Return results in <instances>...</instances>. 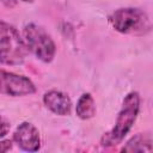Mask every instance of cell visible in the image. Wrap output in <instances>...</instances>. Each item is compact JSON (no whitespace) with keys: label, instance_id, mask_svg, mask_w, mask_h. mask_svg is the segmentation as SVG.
I'll list each match as a JSON object with an SVG mask.
<instances>
[{"label":"cell","instance_id":"6da1fadb","mask_svg":"<svg viewBox=\"0 0 153 153\" xmlns=\"http://www.w3.org/2000/svg\"><path fill=\"white\" fill-rule=\"evenodd\" d=\"M140 111V94L137 92L128 93L122 103L114 128L105 133L100 139L103 147H114L120 145L129 130L133 128Z\"/></svg>","mask_w":153,"mask_h":153},{"label":"cell","instance_id":"7a4b0ae2","mask_svg":"<svg viewBox=\"0 0 153 153\" xmlns=\"http://www.w3.org/2000/svg\"><path fill=\"white\" fill-rule=\"evenodd\" d=\"M27 51L18 30L13 25L0 20V63L7 66L22 65Z\"/></svg>","mask_w":153,"mask_h":153},{"label":"cell","instance_id":"3957f363","mask_svg":"<svg viewBox=\"0 0 153 153\" xmlns=\"http://www.w3.org/2000/svg\"><path fill=\"white\" fill-rule=\"evenodd\" d=\"M109 22L116 31L124 35H146L151 30L149 17L140 8H118L109 17Z\"/></svg>","mask_w":153,"mask_h":153},{"label":"cell","instance_id":"277c9868","mask_svg":"<svg viewBox=\"0 0 153 153\" xmlns=\"http://www.w3.org/2000/svg\"><path fill=\"white\" fill-rule=\"evenodd\" d=\"M23 39L27 50H30L37 59L49 63L54 60L56 45L50 35L37 24H27L23 30Z\"/></svg>","mask_w":153,"mask_h":153},{"label":"cell","instance_id":"5b68a950","mask_svg":"<svg viewBox=\"0 0 153 153\" xmlns=\"http://www.w3.org/2000/svg\"><path fill=\"white\" fill-rule=\"evenodd\" d=\"M36 92L35 84L26 76L0 69V93L11 97H23Z\"/></svg>","mask_w":153,"mask_h":153},{"label":"cell","instance_id":"8992f818","mask_svg":"<svg viewBox=\"0 0 153 153\" xmlns=\"http://www.w3.org/2000/svg\"><path fill=\"white\" fill-rule=\"evenodd\" d=\"M13 141L20 149L26 152H36L41 148L39 131L30 122H23L17 127L13 134Z\"/></svg>","mask_w":153,"mask_h":153},{"label":"cell","instance_id":"52a82bcc","mask_svg":"<svg viewBox=\"0 0 153 153\" xmlns=\"http://www.w3.org/2000/svg\"><path fill=\"white\" fill-rule=\"evenodd\" d=\"M43 103L47 109L59 116L69 115L72 110L71 98L68 97V94L59 90H50L45 92L43 96Z\"/></svg>","mask_w":153,"mask_h":153},{"label":"cell","instance_id":"ba28073f","mask_svg":"<svg viewBox=\"0 0 153 153\" xmlns=\"http://www.w3.org/2000/svg\"><path fill=\"white\" fill-rule=\"evenodd\" d=\"M123 152H151L152 151V135L149 133H139L133 136L126 146L122 148Z\"/></svg>","mask_w":153,"mask_h":153},{"label":"cell","instance_id":"9c48e42d","mask_svg":"<svg viewBox=\"0 0 153 153\" xmlns=\"http://www.w3.org/2000/svg\"><path fill=\"white\" fill-rule=\"evenodd\" d=\"M75 114L81 120H90L96 115V103L90 93H84L78 99Z\"/></svg>","mask_w":153,"mask_h":153},{"label":"cell","instance_id":"30bf717a","mask_svg":"<svg viewBox=\"0 0 153 153\" xmlns=\"http://www.w3.org/2000/svg\"><path fill=\"white\" fill-rule=\"evenodd\" d=\"M10 128H11L10 121L6 117H4V116L0 115V139L4 137V136H6L8 134Z\"/></svg>","mask_w":153,"mask_h":153},{"label":"cell","instance_id":"8fae6325","mask_svg":"<svg viewBox=\"0 0 153 153\" xmlns=\"http://www.w3.org/2000/svg\"><path fill=\"white\" fill-rule=\"evenodd\" d=\"M12 148V141L10 140H4V141H0V153H4V152H7Z\"/></svg>","mask_w":153,"mask_h":153},{"label":"cell","instance_id":"7c38bea8","mask_svg":"<svg viewBox=\"0 0 153 153\" xmlns=\"http://www.w3.org/2000/svg\"><path fill=\"white\" fill-rule=\"evenodd\" d=\"M22 1H25V2H31V1H33V0H22Z\"/></svg>","mask_w":153,"mask_h":153}]
</instances>
